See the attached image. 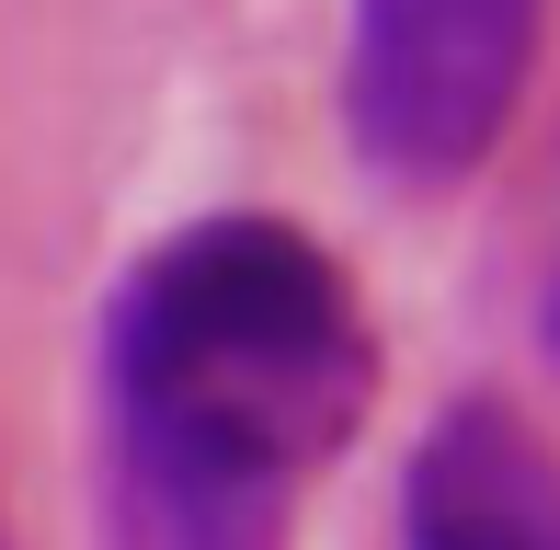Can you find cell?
Here are the masks:
<instances>
[{"mask_svg":"<svg viewBox=\"0 0 560 550\" xmlns=\"http://www.w3.org/2000/svg\"><path fill=\"white\" fill-rule=\"evenodd\" d=\"M343 264L287 218H195L104 321V539L287 550V493L366 413Z\"/></svg>","mask_w":560,"mask_h":550,"instance_id":"cell-1","label":"cell"},{"mask_svg":"<svg viewBox=\"0 0 560 550\" xmlns=\"http://www.w3.org/2000/svg\"><path fill=\"white\" fill-rule=\"evenodd\" d=\"M412 550H560V447L515 402H446L400 470Z\"/></svg>","mask_w":560,"mask_h":550,"instance_id":"cell-3","label":"cell"},{"mask_svg":"<svg viewBox=\"0 0 560 550\" xmlns=\"http://www.w3.org/2000/svg\"><path fill=\"white\" fill-rule=\"evenodd\" d=\"M549 344H560V287H549Z\"/></svg>","mask_w":560,"mask_h":550,"instance_id":"cell-4","label":"cell"},{"mask_svg":"<svg viewBox=\"0 0 560 550\" xmlns=\"http://www.w3.org/2000/svg\"><path fill=\"white\" fill-rule=\"evenodd\" d=\"M549 0H354L343 127L389 184H457L515 127Z\"/></svg>","mask_w":560,"mask_h":550,"instance_id":"cell-2","label":"cell"}]
</instances>
